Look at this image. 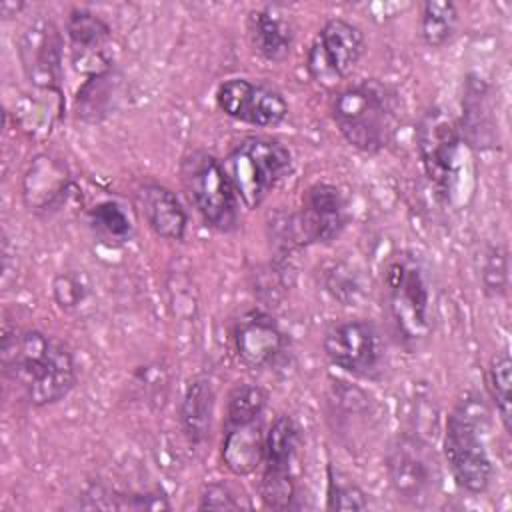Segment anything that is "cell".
<instances>
[{
	"instance_id": "obj_1",
	"label": "cell",
	"mask_w": 512,
	"mask_h": 512,
	"mask_svg": "<svg viewBox=\"0 0 512 512\" xmlns=\"http://www.w3.org/2000/svg\"><path fill=\"white\" fill-rule=\"evenodd\" d=\"M0 358L6 386L32 408L64 400L78 380L70 346L38 328L4 330Z\"/></svg>"
},
{
	"instance_id": "obj_2",
	"label": "cell",
	"mask_w": 512,
	"mask_h": 512,
	"mask_svg": "<svg viewBox=\"0 0 512 512\" xmlns=\"http://www.w3.org/2000/svg\"><path fill=\"white\" fill-rule=\"evenodd\" d=\"M330 116L346 144L362 154H378L396 134V92L376 78L352 82L332 96Z\"/></svg>"
},
{
	"instance_id": "obj_3",
	"label": "cell",
	"mask_w": 512,
	"mask_h": 512,
	"mask_svg": "<svg viewBox=\"0 0 512 512\" xmlns=\"http://www.w3.org/2000/svg\"><path fill=\"white\" fill-rule=\"evenodd\" d=\"M490 410L482 394L468 390L446 416L442 454L454 482L470 492L484 494L494 480V464L488 454L484 432Z\"/></svg>"
},
{
	"instance_id": "obj_4",
	"label": "cell",
	"mask_w": 512,
	"mask_h": 512,
	"mask_svg": "<svg viewBox=\"0 0 512 512\" xmlns=\"http://www.w3.org/2000/svg\"><path fill=\"white\" fill-rule=\"evenodd\" d=\"M384 306L404 346H420L432 334V290L422 258L412 250L390 256L382 280Z\"/></svg>"
},
{
	"instance_id": "obj_5",
	"label": "cell",
	"mask_w": 512,
	"mask_h": 512,
	"mask_svg": "<svg viewBox=\"0 0 512 512\" xmlns=\"http://www.w3.org/2000/svg\"><path fill=\"white\" fill-rule=\"evenodd\" d=\"M268 392L254 382L236 384L226 398L220 458L234 476H250L264 458V410Z\"/></svg>"
},
{
	"instance_id": "obj_6",
	"label": "cell",
	"mask_w": 512,
	"mask_h": 512,
	"mask_svg": "<svg viewBox=\"0 0 512 512\" xmlns=\"http://www.w3.org/2000/svg\"><path fill=\"white\" fill-rule=\"evenodd\" d=\"M178 176L188 202L208 228L222 234L238 228L240 200L224 164L214 154L200 148L186 152Z\"/></svg>"
},
{
	"instance_id": "obj_7",
	"label": "cell",
	"mask_w": 512,
	"mask_h": 512,
	"mask_svg": "<svg viewBox=\"0 0 512 512\" xmlns=\"http://www.w3.org/2000/svg\"><path fill=\"white\" fill-rule=\"evenodd\" d=\"M292 164V152L280 140L268 136L238 140L224 160L238 200L248 210H256L288 178Z\"/></svg>"
},
{
	"instance_id": "obj_8",
	"label": "cell",
	"mask_w": 512,
	"mask_h": 512,
	"mask_svg": "<svg viewBox=\"0 0 512 512\" xmlns=\"http://www.w3.org/2000/svg\"><path fill=\"white\" fill-rule=\"evenodd\" d=\"M416 150L436 194L450 202L460 182L464 160L458 120L440 106L428 108L416 128Z\"/></svg>"
},
{
	"instance_id": "obj_9",
	"label": "cell",
	"mask_w": 512,
	"mask_h": 512,
	"mask_svg": "<svg viewBox=\"0 0 512 512\" xmlns=\"http://www.w3.org/2000/svg\"><path fill=\"white\" fill-rule=\"evenodd\" d=\"M322 348L332 366L354 378L380 380L386 372V342L372 320L348 318L334 322L324 334Z\"/></svg>"
},
{
	"instance_id": "obj_10",
	"label": "cell",
	"mask_w": 512,
	"mask_h": 512,
	"mask_svg": "<svg viewBox=\"0 0 512 512\" xmlns=\"http://www.w3.org/2000/svg\"><path fill=\"white\" fill-rule=\"evenodd\" d=\"M388 482L394 496L416 508L434 502L440 484V464L428 442L414 434L398 436L386 456Z\"/></svg>"
},
{
	"instance_id": "obj_11",
	"label": "cell",
	"mask_w": 512,
	"mask_h": 512,
	"mask_svg": "<svg viewBox=\"0 0 512 512\" xmlns=\"http://www.w3.org/2000/svg\"><path fill=\"white\" fill-rule=\"evenodd\" d=\"M18 60L26 82L52 94L64 108V36L56 22L46 16L30 20L18 36Z\"/></svg>"
},
{
	"instance_id": "obj_12",
	"label": "cell",
	"mask_w": 512,
	"mask_h": 512,
	"mask_svg": "<svg viewBox=\"0 0 512 512\" xmlns=\"http://www.w3.org/2000/svg\"><path fill=\"white\" fill-rule=\"evenodd\" d=\"M350 220L348 200L342 190L330 182H314L302 194L300 210L288 218L284 232L288 244H330Z\"/></svg>"
},
{
	"instance_id": "obj_13",
	"label": "cell",
	"mask_w": 512,
	"mask_h": 512,
	"mask_svg": "<svg viewBox=\"0 0 512 512\" xmlns=\"http://www.w3.org/2000/svg\"><path fill=\"white\" fill-rule=\"evenodd\" d=\"M364 48L366 40L358 24L346 18H330L306 50V72L318 84H336L356 68Z\"/></svg>"
},
{
	"instance_id": "obj_14",
	"label": "cell",
	"mask_w": 512,
	"mask_h": 512,
	"mask_svg": "<svg viewBox=\"0 0 512 512\" xmlns=\"http://www.w3.org/2000/svg\"><path fill=\"white\" fill-rule=\"evenodd\" d=\"M214 98L220 112L242 124L276 128L288 118L286 98L276 88L248 78L234 76L220 82Z\"/></svg>"
},
{
	"instance_id": "obj_15",
	"label": "cell",
	"mask_w": 512,
	"mask_h": 512,
	"mask_svg": "<svg viewBox=\"0 0 512 512\" xmlns=\"http://www.w3.org/2000/svg\"><path fill=\"white\" fill-rule=\"evenodd\" d=\"M232 346L236 358L246 368L264 370L284 356L288 336L272 314L252 308L236 318L232 326Z\"/></svg>"
},
{
	"instance_id": "obj_16",
	"label": "cell",
	"mask_w": 512,
	"mask_h": 512,
	"mask_svg": "<svg viewBox=\"0 0 512 512\" xmlns=\"http://www.w3.org/2000/svg\"><path fill=\"white\" fill-rule=\"evenodd\" d=\"M66 38L70 60L78 72L94 76L112 70V60L106 56V44L112 38L108 22L88 8H72L66 16Z\"/></svg>"
},
{
	"instance_id": "obj_17",
	"label": "cell",
	"mask_w": 512,
	"mask_h": 512,
	"mask_svg": "<svg viewBox=\"0 0 512 512\" xmlns=\"http://www.w3.org/2000/svg\"><path fill=\"white\" fill-rule=\"evenodd\" d=\"M134 206L146 226L162 240L182 242L188 228V214L178 196L164 184L148 180L136 186Z\"/></svg>"
},
{
	"instance_id": "obj_18",
	"label": "cell",
	"mask_w": 512,
	"mask_h": 512,
	"mask_svg": "<svg viewBox=\"0 0 512 512\" xmlns=\"http://www.w3.org/2000/svg\"><path fill=\"white\" fill-rule=\"evenodd\" d=\"M458 128L468 148L488 150L498 144V122L492 92L480 76L470 74L464 82L462 116L458 120Z\"/></svg>"
},
{
	"instance_id": "obj_19",
	"label": "cell",
	"mask_w": 512,
	"mask_h": 512,
	"mask_svg": "<svg viewBox=\"0 0 512 512\" xmlns=\"http://www.w3.org/2000/svg\"><path fill=\"white\" fill-rule=\"evenodd\" d=\"M246 36L250 48L272 64L286 60L294 44V28L276 6L250 10L246 16Z\"/></svg>"
},
{
	"instance_id": "obj_20",
	"label": "cell",
	"mask_w": 512,
	"mask_h": 512,
	"mask_svg": "<svg viewBox=\"0 0 512 512\" xmlns=\"http://www.w3.org/2000/svg\"><path fill=\"white\" fill-rule=\"evenodd\" d=\"M216 410V390L208 376L188 380L180 400V426L190 446L200 448L210 438Z\"/></svg>"
},
{
	"instance_id": "obj_21",
	"label": "cell",
	"mask_w": 512,
	"mask_h": 512,
	"mask_svg": "<svg viewBox=\"0 0 512 512\" xmlns=\"http://www.w3.org/2000/svg\"><path fill=\"white\" fill-rule=\"evenodd\" d=\"M300 448V428L288 414H278L266 430L262 468L268 472H294Z\"/></svg>"
},
{
	"instance_id": "obj_22",
	"label": "cell",
	"mask_w": 512,
	"mask_h": 512,
	"mask_svg": "<svg viewBox=\"0 0 512 512\" xmlns=\"http://www.w3.org/2000/svg\"><path fill=\"white\" fill-rule=\"evenodd\" d=\"M80 508L98 510H170L172 504L168 496L160 490L154 492H122L92 484L82 494Z\"/></svg>"
},
{
	"instance_id": "obj_23",
	"label": "cell",
	"mask_w": 512,
	"mask_h": 512,
	"mask_svg": "<svg viewBox=\"0 0 512 512\" xmlns=\"http://www.w3.org/2000/svg\"><path fill=\"white\" fill-rule=\"evenodd\" d=\"M484 386L492 408L496 410L502 428L506 434L512 430V400H510V386H512V358L508 350L494 352L484 368Z\"/></svg>"
},
{
	"instance_id": "obj_24",
	"label": "cell",
	"mask_w": 512,
	"mask_h": 512,
	"mask_svg": "<svg viewBox=\"0 0 512 512\" xmlns=\"http://www.w3.org/2000/svg\"><path fill=\"white\" fill-rule=\"evenodd\" d=\"M458 6L452 0H426L420 4L418 30L428 48L446 46L458 28Z\"/></svg>"
},
{
	"instance_id": "obj_25",
	"label": "cell",
	"mask_w": 512,
	"mask_h": 512,
	"mask_svg": "<svg viewBox=\"0 0 512 512\" xmlns=\"http://www.w3.org/2000/svg\"><path fill=\"white\" fill-rule=\"evenodd\" d=\"M114 92H116L114 70L88 76L78 90V98H76L78 114L92 122L100 120L108 112Z\"/></svg>"
},
{
	"instance_id": "obj_26",
	"label": "cell",
	"mask_w": 512,
	"mask_h": 512,
	"mask_svg": "<svg viewBox=\"0 0 512 512\" xmlns=\"http://www.w3.org/2000/svg\"><path fill=\"white\" fill-rule=\"evenodd\" d=\"M88 222L98 236L110 242H126L132 234L128 214L112 200L92 206L88 210Z\"/></svg>"
},
{
	"instance_id": "obj_27",
	"label": "cell",
	"mask_w": 512,
	"mask_h": 512,
	"mask_svg": "<svg viewBox=\"0 0 512 512\" xmlns=\"http://www.w3.org/2000/svg\"><path fill=\"white\" fill-rule=\"evenodd\" d=\"M258 498L270 510L294 508L298 498L296 474L262 470V476L258 482Z\"/></svg>"
},
{
	"instance_id": "obj_28",
	"label": "cell",
	"mask_w": 512,
	"mask_h": 512,
	"mask_svg": "<svg viewBox=\"0 0 512 512\" xmlns=\"http://www.w3.org/2000/svg\"><path fill=\"white\" fill-rule=\"evenodd\" d=\"M368 494L346 474L328 466L326 508L328 510H366Z\"/></svg>"
},
{
	"instance_id": "obj_29",
	"label": "cell",
	"mask_w": 512,
	"mask_h": 512,
	"mask_svg": "<svg viewBox=\"0 0 512 512\" xmlns=\"http://www.w3.org/2000/svg\"><path fill=\"white\" fill-rule=\"evenodd\" d=\"M480 280L484 294L490 298H500L508 292V252L504 246L494 244L486 250Z\"/></svg>"
},
{
	"instance_id": "obj_30",
	"label": "cell",
	"mask_w": 512,
	"mask_h": 512,
	"mask_svg": "<svg viewBox=\"0 0 512 512\" xmlns=\"http://www.w3.org/2000/svg\"><path fill=\"white\" fill-rule=\"evenodd\" d=\"M88 294V286L76 272H60L52 280V298L60 310H74L84 302Z\"/></svg>"
},
{
	"instance_id": "obj_31",
	"label": "cell",
	"mask_w": 512,
	"mask_h": 512,
	"mask_svg": "<svg viewBox=\"0 0 512 512\" xmlns=\"http://www.w3.org/2000/svg\"><path fill=\"white\" fill-rule=\"evenodd\" d=\"M198 498V510H240L250 506L238 498V492L228 482L204 484Z\"/></svg>"
},
{
	"instance_id": "obj_32",
	"label": "cell",
	"mask_w": 512,
	"mask_h": 512,
	"mask_svg": "<svg viewBox=\"0 0 512 512\" xmlns=\"http://www.w3.org/2000/svg\"><path fill=\"white\" fill-rule=\"evenodd\" d=\"M26 4L24 2H0V14L4 18H10V16H16Z\"/></svg>"
}]
</instances>
